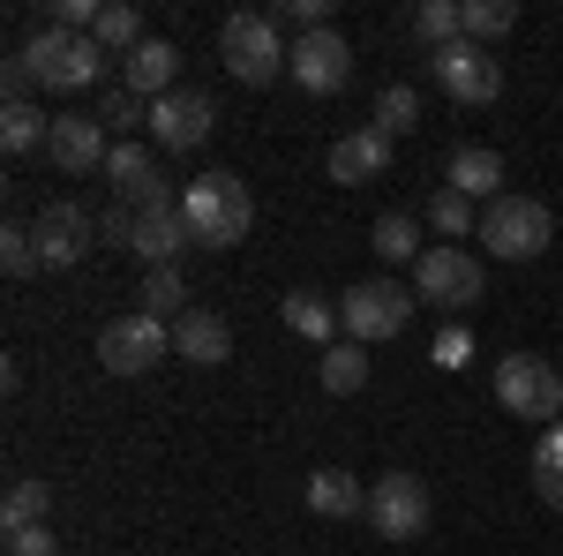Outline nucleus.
I'll return each mask as SVG.
<instances>
[{
	"mask_svg": "<svg viewBox=\"0 0 563 556\" xmlns=\"http://www.w3.org/2000/svg\"><path fill=\"white\" fill-rule=\"evenodd\" d=\"M8 556H60V542L45 526H23V534H8Z\"/></svg>",
	"mask_w": 563,
	"mask_h": 556,
	"instance_id": "obj_38",
	"label": "nucleus"
},
{
	"mask_svg": "<svg viewBox=\"0 0 563 556\" xmlns=\"http://www.w3.org/2000/svg\"><path fill=\"white\" fill-rule=\"evenodd\" d=\"M316 377H323L331 399H353V391L368 384V346H353V339L323 346V353H316Z\"/></svg>",
	"mask_w": 563,
	"mask_h": 556,
	"instance_id": "obj_23",
	"label": "nucleus"
},
{
	"mask_svg": "<svg viewBox=\"0 0 563 556\" xmlns=\"http://www.w3.org/2000/svg\"><path fill=\"white\" fill-rule=\"evenodd\" d=\"M533 497L549 512H563V422L533 436Z\"/></svg>",
	"mask_w": 563,
	"mask_h": 556,
	"instance_id": "obj_27",
	"label": "nucleus"
},
{
	"mask_svg": "<svg viewBox=\"0 0 563 556\" xmlns=\"http://www.w3.org/2000/svg\"><path fill=\"white\" fill-rule=\"evenodd\" d=\"M286 76L308 90V98H331V90H346L353 76V45L346 31H301L294 53H286Z\"/></svg>",
	"mask_w": 563,
	"mask_h": 556,
	"instance_id": "obj_12",
	"label": "nucleus"
},
{
	"mask_svg": "<svg viewBox=\"0 0 563 556\" xmlns=\"http://www.w3.org/2000/svg\"><path fill=\"white\" fill-rule=\"evenodd\" d=\"M308 512L316 519H368V489L346 467H316L308 473Z\"/></svg>",
	"mask_w": 563,
	"mask_h": 556,
	"instance_id": "obj_22",
	"label": "nucleus"
},
{
	"mask_svg": "<svg viewBox=\"0 0 563 556\" xmlns=\"http://www.w3.org/2000/svg\"><path fill=\"white\" fill-rule=\"evenodd\" d=\"M45 504H53V489L45 481H8V497H0V534H23V526H45Z\"/></svg>",
	"mask_w": 563,
	"mask_h": 556,
	"instance_id": "obj_30",
	"label": "nucleus"
},
{
	"mask_svg": "<svg viewBox=\"0 0 563 556\" xmlns=\"http://www.w3.org/2000/svg\"><path fill=\"white\" fill-rule=\"evenodd\" d=\"M23 68H31L45 90H90L98 76H106V45L90 39V31H60V23H45L38 39L23 45Z\"/></svg>",
	"mask_w": 563,
	"mask_h": 556,
	"instance_id": "obj_4",
	"label": "nucleus"
},
{
	"mask_svg": "<svg viewBox=\"0 0 563 556\" xmlns=\"http://www.w3.org/2000/svg\"><path fill=\"white\" fill-rule=\"evenodd\" d=\"M429 226L451 241V249H466V241H481V211L474 196H459V188H435L429 196Z\"/></svg>",
	"mask_w": 563,
	"mask_h": 556,
	"instance_id": "obj_24",
	"label": "nucleus"
},
{
	"mask_svg": "<svg viewBox=\"0 0 563 556\" xmlns=\"http://www.w3.org/2000/svg\"><path fill=\"white\" fill-rule=\"evenodd\" d=\"M98 129H106V135L151 129V106H143V98H135V90H106V113H98Z\"/></svg>",
	"mask_w": 563,
	"mask_h": 556,
	"instance_id": "obj_34",
	"label": "nucleus"
},
{
	"mask_svg": "<svg viewBox=\"0 0 563 556\" xmlns=\"http://www.w3.org/2000/svg\"><path fill=\"white\" fill-rule=\"evenodd\" d=\"M278 316H286V331L294 339H308V346H339V301L331 294H316V286H294V294L278 301Z\"/></svg>",
	"mask_w": 563,
	"mask_h": 556,
	"instance_id": "obj_20",
	"label": "nucleus"
},
{
	"mask_svg": "<svg viewBox=\"0 0 563 556\" xmlns=\"http://www.w3.org/2000/svg\"><path fill=\"white\" fill-rule=\"evenodd\" d=\"M98 241H106V249H135V211H129V204L98 211Z\"/></svg>",
	"mask_w": 563,
	"mask_h": 556,
	"instance_id": "obj_37",
	"label": "nucleus"
},
{
	"mask_svg": "<svg viewBox=\"0 0 563 556\" xmlns=\"http://www.w3.org/2000/svg\"><path fill=\"white\" fill-rule=\"evenodd\" d=\"M286 53H294V39H286L263 8L218 23V61H225L233 84H278V76H286Z\"/></svg>",
	"mask_w": 563,
	"mask_h": 556,
	"instance_id": "obj_2",
	"label": "nucleus"
},
{
	"mask_svg": "<svg viewBox=\"0 0 563 556\" xmlns=\"http://www.w3.org/2000/svg\"><path fill=\"white\" fill-rule=\"evenodd\" d=\"M106 188H113L129 211L174 204V196H166V173H158V151H151V143H113V159H106Z\"/></svg>",
	"mask_w": 563,
	"mask_h": 556,
	"instance_id": "obj_14",
	"label": "nucleus"
},
{
	"mask_svg": "<svg viewBox=\"0 0 563 556\" xmlns=\"http://www.w3.org/2000/svg\"><path fill=\"white\" fill-rule=\"evenodd\" d=\"M459 8H466V39H474V45H496L511 23H519L511 0H459Z\"/></svg>",
	"mask_w": 563,
	"mask_h": 556,
	"instance_id": "obj_32",
	"label": "nucleus"
},
{
	"mask_svg": "<svg viewBox=\"0 0 563 556\" xmlns=\"http://www.w3.org/2000/svg\"><path fill=\"white\" fill-rule=\"evenodd\" d=\"M180 218H188V241L196 249H241L249 241V226H256V196H249V181L241 173H225V166H211V173H196L188 188H180Z\"/></svg>",
	"mask_w": 563,
	"mask_h": 556,
	"instance_id": "obj_1",
	"label": "nucleus"
},
{
	"mask_svg": "<svg viewBox=\"0 0 563 556\" xmlns=\"http://www.w3.org/2000/svg\"><path fill=\"white\" fill-rule=\"evenodd\" d=\"M406 316H413V301H406L398 279H361V286H346V301H339V324H346L353 346L398 339V331H406Z\"/></svg>",
	"mask_w": 563,
	"mask_h": 556,
	"instance_id": "obj_9",
	"label": "nucleus"
},
{
	"mask_svg": "<svg viewBox=\"0 0 563 556\" xmlns=\"http://www.w3.org/2000/svg\"><path fill=\"white\" fill-rule=\"evenodd\" d=\"M413 39L429 45V53L459 45L466 39V8H459V0H421V8H413Z\"/></svg>",
	"mask_w": 563,
	"mask_h": 556,
	"instance_id": "obj_28",
	"label": "nucleus"
},
{
	"mask_svg": "<svg viewBox=\"0 0 563 556\" xmlns=\"http://www.w3.org/2000/svg\"><path fill=\"white\" fill-rule=\"evenodd\" d=\"M143 308H151V316H166V308H180V301H188V279H180V263H166V271H143Z\"/></svg>",
	"mask_w": 563,
	"mask_h": 556,
	"instance_id": "obj_33",
	"label": "nucleus"
},
{
	"mask_svg": "<svg viewBox=\"0 0 563 556\" xmlns=\"http://www.w3.org/2000/svg\"><path fill=\"white\" fill-rule=\"evenodd\" d=\"M496 406H504L511 422L556 428L563 422V377H556V361H541V353H504V361H496Z\"/></svg>",
	"mask_w": 563,
	"mask_h": 556,
	"instance_id": "obj_3",
	"label": "nucleus"
},
{
	"mask_svg": "<svg viewBox=\"0 0 563 556\" xmlns=\"http://www.w3.org/2000/svg\"><path fill=\"white\" fill-rule=\"evenodd\" d=\"M174 76H180V45H174V39H143V45L129 53V61H121V90H135V98H151V106L180 90Z\"/></svg>",
	"mask_w": 563,
	"mask_h": 556,
	"instance_id": "obj_16",
	"label": "nucleus"
},
{
	"mask_svg": "<svg viewBox=\"0 0 563 556\" xmlns=\"http://www.w3.org/2000/svg\"><path fill=\"white\" fill-rule=\"evenodd\" d=\"M368 249H376L384 263H421V257H429V249H421V218H413V211H384V218H376V233H368Z\"/></svg>",
	"mask_w": 563,
	"mask_h": 556,
	"instance_id": "obj_25",
	"label": "nucleus"
},
{
	"mask_svg": "<svg viewBox=\"0 0 563 556\" xmlns=\"http://www.w3.org/2000/svg\"><path fill=\"white\" fill-rule=\"evenodd\" d=\"M549 241H556V218H549V204H533V196H496L481 211V249L488 257L533 263V257H549Z\"/></svg>",
	"mask_w": 563,
	"mask_h": 556,
	"instance_id": "obj_5",
	"label": "nucleus"
},
{
	"mask_svg": "<svg viewBox=\"0 0 563 556\" xmlns=\"http://www.w3.org/2000/svg\"><path fill=\"white\" fill-rule=\"evenodd\" d=\"M180 249H196V241H188V218H180V196H174V204H151V211H135V257L151 263V271L180 263Z\"/></svg>",
	"mask_w": 563,
	"mask_h": 556,
	"instance_id": "obj_18",
	"label": "nucleus"
},
{
	"mask_svg": "<svg viewBox=\"0 0 563 556\" xmlns=\"http://www.w3.org/2000/svg\"><path fill=\"white\" fill-rule=\"evenodd\" d=\"M151 135H158V151H196V143L211 135V98H203V90L158 98V106H151Z\"/></svg>",
	"mask_w": 563,
	"mask_h": 556,
	"instance_id": "obj_15",
	"label": "nucleus"
},
{
	"mask_svg": "<svg viewBox=\"0 0 563 556\" xmlns=\"http://www.w3.org/2000/svg\"><path fill=\"white\" fill-rule=\"evenodd\" d=\"M31 241H38L45 271H76V263L98 249V211H84V204H45V211L31 218Z\"/></svg>",
	"mask_w": 563,
	"mask_h": 556,
	"instance_id": "obj_11",
	"label": "nucleus"
},
{
	"mask_svg": "<svg viewBox=\"0 0 563 556\" xmlns=\"http://www.w3.org/2000/svg\"><path fill=\"white\" fill-rule=\"evenodd\" d=\"M45 135H53V121H45V106H38V98H31V106H0V151H8V159L38 151Z\"/></svg>",
	"mask_w": 563,
	"mask_h": 556,
	"instance_id": "obj_29",
	"label": "nucleus"
},
{
	"mask_svg": "<svg viewBox=\"0 0 563 556\" xmlns=\"http://www.w3.org/2000/svg\"><path fill=\"white\" fill-rule=\"evenodd\" d=\"M481 286H488V271H481L474 249H451V241H435L429 257L413 263V301H429V308H443L451 324L466 316L481 301Z\"/></svg>",
	"mask_w": 563,
	"mask_h": 556,
	"instance_id": "obj_6",
	"label": "nucleus"
},
{
	"mask_svg": "<svg viewBox=\"0 0 563 556\" xmlns=\"http://www.w3.org/2000/svg\"><path fill=\"white\" fill-rule=\"evenodd\" d=\"M166 316H151V308H135V316H113L106 331H98V361H106V377H143V369H158L166 361Z\"/></svg>",
	"mask_w": 563,
	"mask_h": 556,
	"instance_id": "obj_8",
	"label": "nucleus"
},
{
	"mask_svg": "<svg viewBox=\"0 0 563 556\" xmlns=\"http://www.w3.org/2000/svg\"><path fill=\"white\" fill-rule=\"evenodd\" d=\"M0 271H8V279H31V271H45V263H38V241H31V226H8V233H0Z\"/></svg>",
	"mask_w": 563,
	"mask_h": 556,
	"instance_id": "obj_35",
	"label": "nucleus"
},
{
	"mask_svg": "<svg viewBox=\"0 0 563 556\" xmlns=\"http://www.w3.org/2000/svg\"><path fill=\"white\" fill-rule=\"evenodd\" d=\"M429 353H435V369H466V361H474V331H466V324H443Z\"/></svg>",
	"mask_w": 563,
	"mask_h": 556,
	"instance_id": "obj_36",
	"label": "nucleus"
},
{
	"mask_svg": "<svg viewBox=\"0 0 563 556\" xmlns=\"http://www.w3.org/2000/svg\"><path fill=\"white\" fill-rule=\"evenodd\" d=\"M174 353L188 361V369H218V361L233 353L225 316H211V308H180V316H174Z\"/></svg>",
	"mask_w": 563,
	"mask_h": 556,
	"instance_id": "obj_19",
	"label": "nucleus"
},
{
	"mask_svg": "<svg viewBox=\"0 0 563 556\" xmlns=\"http://www.w3.org/2000/svg\"><path fill=\"white\" fill-rule=\"evenodd\" d=\"M443 188H459V196H474V204H496V196H511V188H504V159H496V151H481V143H459V151H451V173H443Z\"/></svg>",
	"mask_w": 563,
	"mask_h": 556,
	"instance_id": "obj_21",
	"label": "nucleus"
},
{
	"mask_svg": "<svg viewBox=\"0 0 563 556\" xmlns=\"http://www.w3.org/2000/svg\"><path fill=\"white\" fill-rule=\"evenodd\" d=\"M45 159L68 173V181H84V173H106L113 143H106V129H98V113H60L53 135H45Z\"/></svg>",
	"mask_w": 563,
	"mask_h": 556,
	"instance_id": "obj_13",
	"label": "nucleus"
},
{
	"mask_svg": "<svg viewBox=\"0 0 563 556\" xmlns=\"http://www.w3.org/2000/svg\"><path fill=\"white\" fill-rule=\"evenodd\" d=\"M413 121H421L413 84H384V90H376V121H368V129H384L390 143H398V135H413Z\"/></svg>",
	"mask_w": 563,
	"mask_h": 556,
	"instance_id": "obj_31",
	"label": "nucleus"
},
{
	"mask_svg": "<svg viewBox=\"0 0 563 556\" xmlns=\"http://www.w3.org/2000/svg\"><path fill=\"white\" fill-rule=\"evenodd\" d=\"M429 76L451 90L459 106H496V98H504V61H496L488 45H474V39L429 53Z\"/></svg>",
	"mask_w": 563,
	"mask_h": 556,
	"instance_id": "obj_10",
	"label": "nucleus"
},
{
	"mask_svg": "<svg viewBox=\"0 0 563 556\" xmlns=\"http://www.w3.org/2000/svg\"><path fill=\"white\" fill-rule=\"evenodd\" d=\"M384 173H390V135L384 129H346L331 143V181L368 188V181H384Z\"/></svg>",
	"mask_w": 563,
	"mask_h": 556,
	"instance_id": "obj_17",
	"label": "nucleus"
},
{
	"mask_svg": "<svg viewBox=\"0 0 563 556\" xmlns=\"http://www.w3.org/2000/svg\"><path fill=\"white\" fill-rule=\"evenodd\" d=\"M90 39L106 45V53H135V45L151 39V31H143V8H135V0H106L98 23H90Z\"/></svg>",
	"mask_w": 563,
	"mask_h": 556,
	"instance_id": "obj_26",
	"label": "nucleus"
},
{
	"mask_svg": "<svg viewBox=\"0 0 563 556\" xmlns=\"http://www.w3.org/2000/svg\"><path fill=\"white\" fill-rule=\"evenodd\" d=\"M429 519H435V504H429V481L421 473H384V481H368V526L384 534V542H421L429 534Z\"/></svg>",
	"mask_w": 563,
	"mask_h": 556,
	"instance_id": "obj_7",
	"label": "nucleus"
}]
</instances>
